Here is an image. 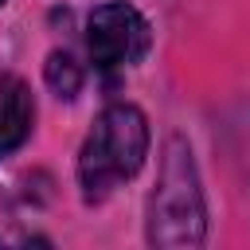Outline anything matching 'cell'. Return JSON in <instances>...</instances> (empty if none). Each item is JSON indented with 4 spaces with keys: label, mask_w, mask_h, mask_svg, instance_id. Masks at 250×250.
<instances>
[{
    "label": "cell",
    "mask_w": 250,
    "mask_h": 250,
    "mask_svg": "<svg viewBox=\"0 0 250 250\" xmlns=\"http://www.w3.org/2000/svg\"><path fill=\"white\" fill-rule=\"evenodd\" d=\"M148 242L152 246H199L207 238V203L199 172L184 137H168L160 176L148 195Z\"/></svg>",
    "instance_id": "7a4b0ae2"
},
{
    "label": "cell",
    "mask_w": 250,
    "mask_h": 250,
    "mask_svg": "<svg viewBox=\"0 0 250 250\" xmlns=\"http://www.w3.org/2000/svg\"><path fill=\"white\" fill-rule=\"evenodd\" d=\"M148 156V121L137 105L113 102L98 113L78 152V184L86 203L105 199L117 184L133 180Z\"/></svg>",
    "instance_id": "6da1fadb"
},
{
    "label": "cell",
    "mask_w": 250,
    "mask_h": 250,
    "mask_svg": "<svg viewBox=\"0 0 250 250\" xmlns=\"http://www.w3.org/2000/svg\"><path fill=\"white\" fill-rule=\"evenodd\" d=\"M43 74H47V86H51L59 98H74V94L82 90V66H78L66 51H51Z\"/></svg>",
    "instance_id": "5b68a950"
},
{
    "label": "cell",
    "mask_w": 250,
    "mask_h": 250,
    "mask_svg": "<svg viewBox=\"0 0 250 250\" xmlns=\"http://www.w3.org/2000/svg\"><path fill=\"white\" fill-rule=\"evenodd\" d=\"M148 43H152L148 20L125 0L98 4L86 20V47L98 70H125L141 62L148 55Z\"/></svg>",
    "instance_id": "3957f363"
},
{
    "label": "cell",
    "mask_w": 250,
    "mask_h": 250,
    "mask_svg": "<svg viewBox=\"0 0 250 250\" xmlns=\"http://www.w3.org/2000/svg\"><path fill=\"white\" fill-rule=\"evenodd\" d=\"M0 4H4V0H0Z\"/></svg>",
    "instance_id": "8992f818"
},
{
    "label": "cell",
    "mask_w": 250,
    "mask_h": 250,
    "mask_svg": "<svg viewBox=\"0 0 250 250\" xmlns=\"http://www.w3.org/2000/svg\"><path fill=\"white\" fill-rule=\"evenodd\" d=\"M35 125V98L20 74H0V156L16 152Z\"/></svg>",
    "instance_id": "277c9868"
}]
</instances>
